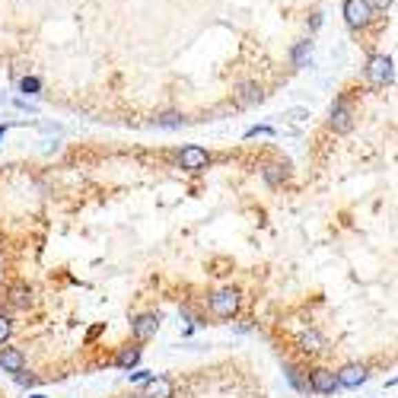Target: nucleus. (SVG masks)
<instances>
[{
	"mask_svg": "<svg viewBox=\"0 0 398 398\" xmlns=\"http://www.w3.org/2000/svg\"><path fill=\"white\" fill-rule=\"evenodd\" d=\"M239 309V290L236 287H226V290H217L210 297V312L220 315V319H232Z\"/></svg>",
	"mask_w": 398,
	"mask_h": 398,
	"instance_id": "1",
	"label": "nucleus"
},
{
	"mask_svg": "<svg viewBox=\"0 0 398 398\" xmlns=\"http://www.w3.org/2000/svg\"><path fill=\"white\" fill-rule=\"evenodd\" d=\"M344 17L354 29H364V26L373 23V3L370 0H348L344 3Z\"/></svg>",
	"mask_w": 398,
	"mask_h": 398,
	"instance_id": "2",
	"label": "nucleus"
},
{
	"mask_svg": "<svg viewBox=\"0 0 398 398\" xmlns=\"http://www.w3.org/2000/svg\"><path fill=\"white\" fill-rule=\"evenodd\" d=\"M366 77L373 80L376 86H386L395 80V70H392V58H386V54H376L373 61H370V67H366Z\"/></svg>",
	"mask_w": 398,
	"mask_h": 398,
	"instance_id": "3",
	"label": "nucleus"
},
{
	"mask_svg": "<svg viewBox=\"0 0 398 398\" xmlns=\"http://www.w3.org/2000/svg\"><path fill=\"white\" fill-rule=\"evenodd\" d=\"M210 163V153L204 147H185V150H179V166L182 169H188V172H198V169H204Z\"/></svg>",
	"mask_w": 398,
	"mask_h": 398,
	"instance_id": "4",
	"label": "nucleus"
},
{
	"mask_svg": "<svg viewBox=\"0 0 398 398\" xmlns=\"http://www.w3.org/2000/svg\"><path fill=\"white\" fill-rule=\"evenodd\" d=\"M309 389H312V395H332V392H338V376L332 373V370H315L312 376H309Z\"/></svg>",
	"mask_w": 398,
	"mask_h": 398,
	"instance_id": "5",
	"label": "nucleus"
},
{
	"mask_svg": "<svg viewBox=\"0 0 398 398\" xmlns=\"http://www.w3.org/2000/svg\"><path fill=\"white\" fill-rule=\"evenodd\" d=\"M335 376H338L341 389H357V386H364L366 382V366L364 364H348L341 373H335Z\"/></svg>",
	"mask_w": 398,
	"mask_h": 398,
	"instance_id": "6",
	"label": "nucleus"
},
{
	"mask_svg": "<svg viewBox=\"0 0 398 398\" xmlns=\"http://www.w3.org/2000/svg\"><path fill=\"white\" fill-rule=\"evenodd\" d=\"M131 328H134V338H137V341H150V338H153V335L159 332V315H157V312L137 315Z\"/></svg>",
	"mask_w": 398,
	"mask_h": 398,
	"instance_id": "7",
	"label": "nucleus"
},
{
	"mask_svg": "<svg viewBox=\"0 0 398 398\" xmlns=\"http://www.w3.org/2000/svg\"><path fill=\"white\" fill-rule=\"evenodd\" d=\"M0 370H3V373H19V370H26V354L19 348H3L0 350Z\"/></svg>",
	"mask_w": 398,
	"mask_h": 398,
	"instance_id": "8",
	"label": "nucleus"
},
{
	"mask_svg": "<svg viewBox=\"0 0 398 398\" xmlns=\"http://www.w3.org/2000/svg\"><path fill=\"white\" fill-rule=\"evenodd\" d=\"M172 395H175V386L169 376H153L147 382V392H143V398H172Z\"/></svg>",
	"mask_w": 398,
	"mask_h": 398,
	"instance_id": "9",
	"label": "nucleus"
},
{
	"mask_svg": "<svg viewBox=\"0 0 398 398\" xmlns=\"http://www.w3.org/2000/svg\"><path fill=\"white\" fill-rule=\"evenodd\" d=\"M299 348L309 350V354H319V350H325L322 332H315V328H303V332H299Z\"/></svg>",
	"mask_w": 398,
	"mask_h": 398,
	"instance_id": "10",
	"label": "nucleus"
},
{
	"mask_svg": "<svg viewBox=\"0 0 398 398\" xmlns=\"http://www.w3.org/2000/svg\"><path fill=\"white\" fill-rule=\"evenodd\" d=\"M283 370H287V382H290L297 392H303V395H312V389H309V376H303V370L293 364H283Z\"/></svg>",
	"mask_w": 398,
	"mask_h": 398,
	"instance_id": "11",
	"label": "nucleus"
},
{
	"mask_svg": "<svg viewBox=\"0 0 398 398\" xmlns=\"http://www.w3.org/2000/svg\"><path fill=\"white\" fill-rule=\"evenodd\" d=\"M332 125H335V131H348V128H350V112H348V102H344V99L335 102V108H332Z\"/></svg>",
	"mask_w": 398,
	"mask_h": 398,
	"instance_id": "12",
	"label": "nucleus"
},
{
	"mask_svg": "<svg viewBox=\"0 0 398 398\" xmlns=\"http://www.w3.org/2000/svg\"><path fill=\"white\" fill-rule=\"evenodd\" d=\"M29 303H32V290H29L26 283H19V287L10 290V306H13V309H26Z\"/></svg>",
	"mask_w": 398,
	"mask_h": 398,
	"instance_id": "13",
	"label": "nucleus"
},
{
	"mask_svg": "<svg viewBox=\"0 0 398 398\" xmlns=\"http://www.w3.org/2000/svg\"><path fill=\"white\" fill-rule=\"evenodd\" d=\"M121 370H134V366L141 364V348H125L121 354H118V360H115Z\"/></svg>",
	"mask_w": 398,
	"mask_h": 398,
	"instance_id": "14",
	"label": "nucleus"
},
{
	"mask_svg": "<svg viewBox=\"0 0 398 398\" xmlns=\"http://www.w3.org/2000/svg\"><path fill=\"white\" fill-rule=\"evenodd\" d=\"M283 121H290V125H303V121H306L309 118V108L306 106H297V108H287V112H283Z\"/></svg>",
	"mask_w": 398,
	"mask_h": 398,
	"instance_id": "15",
	"label": "nucleus"
},
{
	"mask_svg": "<svg viewBox=\"0 0 398 398\" xmlns=\"http://www.w3.org/2000/svg\"><path fill=\"white\" fill-rule=\"evenodd\" d=\"M287 175H290V172H287V166H281V163H274V166H265V179H268L271 185H281L283 179H287Z\"/></svg>",
	"mask_w": 398,
	"mask_h": 398,
	"instance_id": "16",
	"label": "nucleus"
},
{
	"mask_svg": "<svg viewBox=\"0 0 398 398\" xmlns=\"http://www.w3.org/2000/svg\"><path fill=\"white\" fill-rule=\"evenodd\" d=\"M242 92H246V96L239 99L242 106H252V102H261V99H265V92H261V86H255V83H249Z\"/></svg>",
	"mask_w": 398,
	"mask_h": 398,
	"instance_id": "17",
	"label": "nucleus"
},
{
	"mask_svg": "<svg viewBox=\"0 0 398 398\" xmlns=\"http://www.w3.org/2000/svg\"><path fill=\"white\" fill-rule=\"evenodd\" d=\"M39 90H42V83H39L35 77H23V80H19V92H26V96H35Z\"/></svg>",
	"mask_w": 398,
	"mask_h": 398,
	"instance_id": "18",
	"label": "nucleus"
},
{
	"mask_svg": "<svg viewBox=\"0 0 398 398\" xmlns=\"http://www.w3.org/2000/svg\"><path fill=\"white\" fill-rule=\"evenodd\" d=\"M252 137H274V128H268V125L249 128V131H246V141H252Z\"/></svg>",
	"mask_w": 398,
	"mask_h": 398,
	"instance_id": "19",
	"label": "nucleus"
},
{
	"mask_svg": "<svg viewBox=\"0 0 398 398\" xmlns=\"http://www.w3.org/2000/svg\"><path fill=\"white\" fill-rule=\"evenodd\" d=\"M157 125H159V128H179V125H182V115H175V112H169V115L157 118Z\"/></svg>",
	"mask_w": 398,
	"mask_h": 398,
	"instance_id": "20",
	"label": "nucleus"
},
{
	"mask_svg": "<svg viewBox=\"0 0 398 398\" xmlns=\"http://www.w3.org/2000/svg\"><path fill=\"white\" fill-rule=\"evenodd\" d=\"M10 335H13V322H10V315L0 312V344H3Z\"/></svg>",
	"mask_w": 398,
	"mask_h": 398,
	"instance_id": "21",
	"label": "nucleus"
},
{
	"mask_svg": "<svg viewBox=\"0 0 398 398\" xmlns=\"http://www.w3.org/2000/svg\"><path fill=\"white\" fill-rule=\"evenodd\" d=\"M13 376H17V382H19V386H26V389L39 382V376H35V373H26V370H19V373H13Z\"/></svg>",
	"mask_w": 398,
	"mask_h": 398,
	"instance_id": "22",
	"label": "nucleus"
},
{
	"mask_svg": "<svg viewBox=\"0 0 398 398\" xmlns=\"http://www.w3.org/2000/svg\"><path fill=\"white\" fill-rule=\"evenodd\" d=\"M255 328V319H239V322L232 325V332L236 335H246V332H252Z\"/></svg>",
	"mask_w": 398,
	"mask_h": 398,
	"instance_id": "23",
	"label": "nucleus"
},
{
	"mask_svg": "<svg viewBox=\"0 0 398 398\" xmlns=\"http://www.w3.org/2000/svg\"><path fill=\"white\" fill-rule=\"evenodd\" d=\"M131 376V382H150L157 373H150V370H134V373H128Z\"/></svg>",
	"mask_w": 398,
	"mask_h": 398,
	"instance_id": "24",
	"label": "nucleus"
},
{
	"mask_svg": "<svg viewBox=\"0 0 398 398\" xmlns=\"http://www.w3.org/2000/svg\"><path fill=\"white\" fill-rule=\"evenodd\" d=\"M17 106H19V108H23V112H35V106H32V102H26V99H19V102H17Z\"/></svg>",
	"mask_w": 398,
	"mask_h": 398,
	"instance_id": "25",
	"label": "nucleus"
},
{
	"mask_svg": "<svg viewBox=\"0 0 398 398\" xmlns=\"http://www.w3.org/2000/svg\"><path fill=\"white\" fill-rule=\"evenodd\" d=\"M3 134H7V128H0V137H3Z\"/></svg>",
	"mask_w": 398,
	"mask_h": 398,
	"instance_id": "26",
	"label": "nucleus"
},
{
	"mask_svg": "<svg viewBox=\"0 0 398 398\" xmlns=\"http://www.w3.org/2000/svg\"><path fill=\"white\" fill-rule=\"evenodd\" d=\"M29 398H45V395H29Z\"/></svg>",
	"mask_w": 398,
	"mask_h": 398,
	"instance_id": "27",
	"label": "nucleus"
},
{
	"mask_svg": "<svg viewBox=\"0 0 398 398\" xmlns=\"http://www.w3.org/2000/svg\"><path fill=\"white\" fill-rule=\"evenodd\" d=\"M128 398H143V395H128Z\"/></svg>",
	"mask_w": 398,
	"mask_h": 398,
	"instance_id": "28",
	"label": "nucleus"
}]
</instances>
